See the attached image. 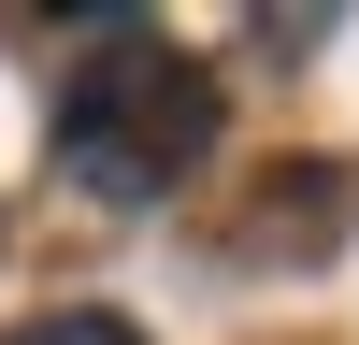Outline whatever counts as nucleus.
Masks as SVG:
<instances>
[{
    "label": "nucleus",
    "instance_id": "f257e3e1",
    "mask_svg": "<svg viewBox=\"0 0 359 345\" xmlns=\"http://www.w3.org/2000/svg\"><path fill=\"white\" fill-rule=\"evenodd\" d=\"M216 130H230V86L201 72L172 29H144V15H115L101 43H86V72L57 86V172H72L86 201H115V216H158V201L216 158Z\"/></svg>",
    "mask_w": 359,
    "mask_h": 345
},
{
    "label": "nucleus",
    "instance_id": "f03ea898",
    "mask_svg": "<svg viewBox=\"0 0 359 345\" xmlns=\"http://www.w3.org/2000/svg\"><path fill=\"white\" fill-rule=\"evenodd\" d=\"M0 345H144L115 302H57V316H29V331H0Z\"/></svg>",
    "mask_w": 359,
    "mask_h": 345
}]
</instances>
